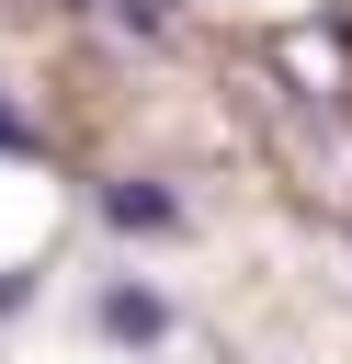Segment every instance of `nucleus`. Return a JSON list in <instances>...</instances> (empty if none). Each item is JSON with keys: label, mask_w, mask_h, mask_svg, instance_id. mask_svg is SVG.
<instances>
[{"label": "nucleus", "mask_w": 352, "mask_h": 364, "mask_svg": "<svg viewBox=\"0 0 352 364\" xmlns=\"http://www.w3.org/2000/svg\"><path fill=\"white\" fill-rule=\"evenodd\" d=\"M102 330H114V341H136V353H148V341H170V296L114 284V296H102Z\"/></svg>", "instance_id": "nucleus-2"}, {"label": "nucleus", "mask_w": 352, "mask_h": 364, "mask_svg": "<svg viewBox=\"0 0 352 364\" xmlns=\"http://www.w3.org/2000/svg\"><path fill=\"white\" fill-rule=\"evenodd\" d=\"M102 216H114L125 239H170V228H182V193L148 182V171H125V182H102Z\"/></svg>", "instance_id": "nucleus-1"}, {"label": "nucleus", "mask_w": 352, "mask_h": 364, "mask_svg": "<svg viewBox=\"0 0 352 364\" xmlns=\"http://www.w3.org/2000/svg\"><path fill=\"white\" fill-rule=\"evenodd\" d=\"M23 296H34V273H0V318H11V307H23Z\"/></svg>", "instance_id": "nucleus-4"}, {"label": "nucleus", "mask_w": 352, "mask_h": 364, "mask_svg": "<svg viewBox=\"0 0 352 364\" xmlns=\"http://www.w3.org/2000/svg\"><path fill=\"white\" fill-rule=\"evenodd\" d=\"M0 159H34V125H23V102H0Z\"/></svg>", "instance_id": "nucleus-3"}]
</instances>
